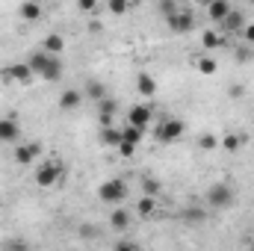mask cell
<instances>
[{"mask_svg": "<svg viewBox=\"0 0 254 251\" xmlns=\"http://www.w3.org/2000/svg\"><path fill=\"white\" fill-rule=\"evenodd\" d=\"M119 142H122V130L113 125L101 127V145H107V148H119Z\"/></svg>", "mask_w": 254, "mask_h": 251, "instance_id": "20", "label": "cell"}, {"mask_svg": "<svg viewBox=\"0 0 254 251\" xmlns=\"http://www.w3.org/2000/svg\"><path fill=\"white\" fill-rule=\"evenodd\" d=\"M228 95H231V98H240V95H243V86H240V83H231Z\"/></svg>", "mask_w": 254, "mask_h": 251, "instance_id": "34", "label": "cell"}, {"mask_svg": "<svg viewBox=\"0 0 254 251\" xmlns=\"http://www.w3.org/2000/svg\"><path fill=\"white\" fill-rule=\"evenodd\" d=\"M136 89H139V95L154 98V92H157V80H154L148 71H139V74H136Z\"/></svg>", "mask_w": 254, "mask_h": 251, "instance_id": "17", "label": "cell"}, {"mask_svg": "<svg viewBox=\"0 0 254 251\" xmlns=\"http://www.w3.org/2000/svg\"><path fill=\"white\" fill-rule=\"evenodd\" d=\"M151 119H154V104H136V107L127 110V125H136L142 130H148Z\"/></svg>", "mask_w": 254, "mask_h": 251, "instance_id": "8", "label": "cell"}, {"mask_svg": "<svg viewBox=\"0 0 254 251\" xmlns=\"http://www.w3.org/2000/svg\"><path fill=\"white\" fill-rule=\"evenodd\" d=\"M77 9L89 15V12H95V9H98V0H77Z\"/></svg>", "mask_w": 254, "mask_h": 251, "instance_id": "30", "label": "cell"}, {"mask_svg": "<svg viewBox=\"0 0 254 251\" xmlns=\"http://www.w3.org/2000/svg\"><path fill=\"white\" fill-rule=\"evenodd\" d=\"M201 45H204V51H219L225 45V39H222L219 30H204L201 33Z\"/></svg>", "mask_w": 254, "mask_h": 251, "instance_id": "19", "label": "cell"}, {"mask_svg": "<svg viewBox=\"0 0 254 251\" xmlns=\"http://www.w3.org/2000/svg\"><path fill=\"white\" fill-rule=\"evenodd\" d=\"M36 74H33V68H30V63L24 60V63H12V65H6V68H0V80L3 83H9V86H27L30 80H33Z\"/></svg>", "mask_w": 254, "mask_h": 251, "instance_id": "5", "label": "cell"}, {"mask_svg": "<svg viewBox=\"0 0 254 251\" xmlns=\"http://www.w3.org/2000/svg\"><path fill=\"white\" fill-rule=\"evenodd\" d=\"M21 139V125L15 116H3L0 119V145H15Z\"/></svg>", "mask_w": 254, "mask_h": 251, "instance_id": "9", "label": "cell"}, {"mask_svg": "<svg viewBox=\"0 0 254 251\" xmlns=\"http://www.w3.org/2000/svg\"><path fill=\"white\" fill-rule=\"evenodd\" d=\"M166 27L172 33H178V36H187V33L195 30V15H192L190 9H172L166 15Z\"/></svg>", "mask_w": 254, "mask_h": 251, "instance_id": "7", "label": "cell"}, {"mask_svg": "<svg viewBox=\"0 0 254 251\" xmlns=\"http://www.w3.org/2000/svg\"><path fill=\"white\" fill-rule=\"evenodd\" d=\"M42 142H27V145H18L15 148V163L18 166H33L36 157H42Z\"/></svg>", "mask_w": 254, "mask_h": 251, "instance_id": "10", "label": "cell"}, {"mask_svg": "<svg viewBox=\"0 0 254 251\" xmlns=\"http://www.w3.org/2000/svg\"><path fill=\"white\" fill-rule=\"evenodd\" d=\"M246 142H249V136H246V133H222L219 148H222V151H228V154H234V151H240V145H246Z\"/></svg>", "mask_w": 254, "mask_h": 251, "instance_id": "16", "label": "cell"}, {"mask_svg": "<svg viewBox=\"0 0 254 251\" xmlns=\"http://www.w3.org/2000/svg\"><path fill=\"white\" fill-rule=\"evenodd\" d=\"M195 71L204 74V77H213V74L219 71V63H216L210 54H207V57H198V60H195Z\"/></svg>", "mask_w": 254, "mask_h": 251, "instance_id": "21", "label": "cell"}, {"mask_svg": "<svg viewBox=\"0 0 254 251\" xmlns=\"http://www.w3.org/2000/svg\"><path fill=\"white\" fill-rule=\"evenodd\" d=\"M219 27H222V33H240V30L246 27V15H243V12H237V9H231Z\"/></svg>", "mask_w": 254, "mask_h": 251, "instance_id": "15", "label": "cell"}, {"mask_svg": "<svg viewBox=\"0 0 254 251\" xmlns=\"http://www.w3.org/2000/svg\"><path fill=\"white\" fill-rule=\"evenodd\" d=\"M110 225L116 228V231H127L130 225H133V213L122 207V204H116V210H113V216H110Z\"/></svg>", "mask_w": 254, "mask_h": 251, "instance_id": "14", "label": "cell"}, {"mask_svg": "<svg viewBox=\"0 0 254 251\" xmlns=\"http://www.w3.org/2000/svg\"><path fill=\"white\" fill-rule=\"evenodd\" d=\"M119 154H122V157H133V154H136V145L127 142V139H122V142H119Z\"/></svg>", "mask_w": 254, "mask_h": 251, "instance_id": "29", "label": "cell"}, {"mask_svg": "<svg viewBox=\"0 0 254 251\" xmlns=\"http://www.w3.org/2000/svg\"><path fill=\"white\" fill-rule=\"evenodd\" d=\"M246 3H252V6H254V0H246Z\"/></svg>", "mask_w": 254, "mask_h": 251, "instance_id": "36", "label": "cell"}, {"mask_svg": "<svg viewBox=\"0 0 254 251\" xmlns=\"http://www.w3.org/2000/svg\"><path fill=\"white\" fill-rule=\"evenodd\" d=\"M228 12H231V3L228 0H207V18L213 24H222Z\"/></svg>", "mask_w": 254, "mask_h": 251, "instance_id": "13", "label": "cell"}, {"mask_svg": "<svg viewBox=\"0 0 254 251\" xmlns=\"http://www.w3.org/2000/svg\"><path fill=\"white\" fill-rule=\"evenodd\" d=\"M42 15H45V9H42V3H39V0H24V3L18 6V18H21V21H27V24H36Z\"/></svg>", "mask_w": 254, "mask_h": 251, "instance_id": "12", "label": "cell"}, {"mask_svg": "<svg viewBox=\"0 0 254 251\" xmlns=\"http://www.w3.org/2000/svg\"><path fill=\"white\" fill-rule=\"evenodd\" d=\"M63 178H65L63 160H45L36 169V175H33L36 187H42V189H51V187H57V184H63Z\"/></svg>", "mask_w": 254, "mask_h": 251, "instance_id": "2", "label": "cell"}, {"mask_svg": "<svg viewBox=\"0 0 254 251\" xmlns=\"http://www.w3.org/2000/svg\"><path fill=\"white\" fill-rule=\"evenodd\" d=\"M83 92L80 89H63V95H60V101H57V107L63 110V113H74V110H80V104H83Z\"/></svg>", "mask_w": 254, "mask_h": 251, "instance_id": "11", "label": "cell"}, {"mask_svg": "<svg viewBox=\"0 0 254 251\" xmlns=\"http://www.w3.org/2000/svg\"><path fill=\"white\" fill-rule=\"evenodd\" d=\"M136 213H139L142 219L157 216V195H142V198L136 201Z\"/></svg>", "mask_w": 254, "mask_h": 251, "instance_id": "18", "label": "cell"}, {"mask_svg": "<svg viewBox=\"0 0 254 251\" xmlns=\"http://www.w3.org/2000/svg\"><path fill=\"white\" fill-rule=\"evenodd\" d=\"M107 9H110V15H127L130 0H107Z\"/></svg>", "mask_w": 254, "mask_h": 251, "instance_id": "27", "label": "cell"}, {"mask_svg": "<svg viewBox=\"0 0 254 251\" xmlns=\"http://www.w3.org/2000/svg\"><path fill=\"white\" fill-rule=\"evenodd\" d=\"M83 95H89V98H92V101L98 104L101 98H107V89H104V83H98V80H89V83H86V92H83Z\"/></svg>", "mask_w": 254, "mask_h": 251, "instance_id": "23", "label": "cell"}, {"mask_svg": "<svg viewBox=\"0 0 254 251\" xmlns=\"http://www.w3.org/2000/svg\"><path fill=\"white\" fill-rule=\"evenodd\" d=\"M160 9H163V15H169L172 9H178V3L175 0H160Z\"/></svg>", "mask_w": 254, "mask_h": 251, "instance_id": "33", "label": "cell"}, {"mask_svg": "<svg viewBox=\"0 0 254 251\" xmlns=\"http://www.w3.org/2000/svg\"><path fill=\"white\" fill-rule=\"evenodd\" d=\"M98 198L104 201V204H122L127 198V184L122 178H110V181H104L101 187H98Z\"/></svg>", "mask_w": 254, "mask_h": 251, "instance_id": "6", "label": "cell"}, {"mask_svg": "<svg viewBox=\"0 0 254 251\" xmlns=\"http://www.w3.org/2000/svg\"><path fill=\"white\" fill-rule=\"evenodd\" d=\"M116 113H119V104H116L110 95L98 101V116H116Z\"/></svg>", "mask_w": 254, "mask_h": 251, "instance_id": "24", "label": "cell"}, {"mask_svg": "<svg viewBox=\"0 0 254 251\" xmlns=\"http://www.w3.org/2000/svg\"><path fill=\"white\" fill-rule=\"evenodd\" d=\"M195 3H207V0H195Z\"/></svg>", "mask_w": 254, "mask_h": 251, "instance_id": "35", "label": "cell"}, {"mask_svg": "<svg viewBox=\"0 0 254 251\" xmlns=\"http://www.w3.org/2000/svg\"><path fill=\"white\" fill-rule=\"evenodd\" d=\"M184 216H187L190 222H204V210H187Z\"/></svg>", "mask_w": 254, "mask_h": 251, "instance_id": "32", "label": "cell"}, {"mask_svg": "<svg viewBox=\"0 0 254 251\" xmlns=\"http://www.w3.org/2000/svg\"><path fill=\"white\" fill-rule=\"evenodd\" d=\"M198 148L201 151H216L219 148V136L216 133H201L198 136Z\"/></svg>", "mask_w": 254, "mask_h": 251, "instance_id": "25", "label": "cell"}, {"mask_svg": "<svg viewBox=\"0 0 254 251\" xmlns=\"http://www.w3.org/2000/svg\"><path fill=\"white\" fill-rule=\"evenodd\" d=\"M142 136H145V130L136 125H127L125 130H122V139H127V142H133V145H139L142 142Z\"/></svg>", "mask_w": 254, "mask_h": 251, "instance_id": "26", "label": "cell"}, {"mask_svg": "<svg viewBox=\"0 0 254 251\" xmlns=\"http://www.w3.org/2000/svg\"><path fill=\"white\" fill-rule=\"evenodd\" d=\"M42 48H45L48 54H57V57H60V54L65 51V39L60 36V33H51V36H45V42H42Z\"/></svg>", "mask_w": 254, "mask_h": 251, "instance_id": "22", "label": "cell"}, {"mask_svg": "<svg viewBox=\"0 0 254 251\" xmlns=\"http://www.w3.org/2000/svg\"><path fill=\"white\" fill-rule=\"evenodd\" d=\"M234 187L231 184H225V181H219V184H213V187L207 189V195H204V204L210 207V210H228V207H234Z\"/></svg>", "mask_w": 254, "mask_h": 251, "instance_id": "3", "label": "cell"}, {"mask_svg": "<svg viewBox=\"0 0 254 251\" xmlns=\"http://www.w3.org/2000/svg\"><path fill=\"white\" fill-rule=\"evenodd\" d=\"M184 133H187L184 119H166V122H160V125L154 127V139H157L160 145H172V142H178Z\"/></svg>", "mask_w": 254, "mask_h": 251, "instance_id": "4", "label": "cell"}, {"mask_svg": "<svg viewBox=\"0 0 254 251\" xmlns=\"http://www.w3.org/2000/svg\"><path fill=\"white\" fill-rule=\"evenodd\" d=\"M240 36H243V39H246L249 45H254V24H246V27L240 30Z\"/></svg>", "mask_w": 254, "mask_h": 251, "instance_id": "31", "label": "cell"}, {"mask_svg": "<svg viewBox=\"0 0 254 251\" xmlns=\"http://www.w3.org/2000/svg\"><path fill=\"white\" fill-rule=\"evenodd\" d=\"M160 181H157V178H145V181H142V192H145V195H160Z\"/></svg>", "mask_w": 254, "mask_h": 251, "instance_id": "28", "label": "cell"}, {"mask_svg": "<svg viewBox=\"0 0 254 251\" xmlns=\"http://www.w3.org/2000/svg\"><path fill=\"white\" fill-rule=\"evenodd\" d=\"M27 63L33 68V74H36L39 80H45V83H60V80H63V60H60L57 54H48L45 48L33 51V54L27 57Z\"/></svg>", "mask_w": 254, "mask_h": 251, "instance_id": "1", "label": "cell"}]
</instances>
